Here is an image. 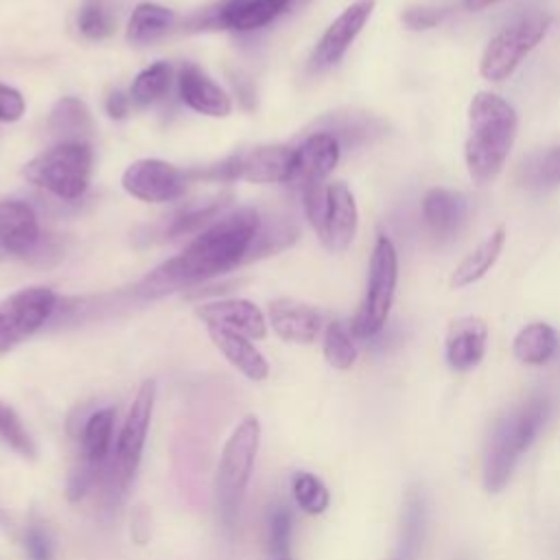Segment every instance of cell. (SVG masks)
<instances>
[{
  "mask_svg": "<svg viewBox=\"0 0 560 560\" xmlns=\"http://www.w3.org/2000/svg\"><path fill=\"white\" fill-rule=\"evenodd\" d=\"M171 79H173V68L168 61L151 63L149 68L138 72L131 83V88H129L131 103H136L138 107L153 105L155 101H160L166 94Z\"/></svg>",
  "mask_w": 560,
  "mask_h": 560,
  "instance_id": "obj_29",
  "label": "cell"
},
{
  "mask_svg": "<svg viewBox=\"0 0 560 560\" xmlns=\"http://www.w3.org/2000/svg\"><path fill=\"white\" fill-rule=\"evenodd\" d=\"M298 238V228L287 221V219H280V221H267V225H258V232L252 241V247L247 252V258L245 260H252L256 256H267V254H273L278 249H284L289 247L293 241Z\"/></svg>",
  "mask_w": 560,
  "mask_h": 560,
  "instance_id": "obj_31",
  "label": "cell"
},
{
  "mask_svg": "<svg viewBox=\"0 0 560 560\" xmlns=\"http://www.w3.org/2000/svg\"><path fill=\"white\" fill-rule=\"evenodd\" d=\"M48 127L59 138V142H85L83 138L92 131V118L83 101L63 96L55 103Z\"/></svg>",
  "mask_w": 560,
  "mask_h": 560,
  "instance_id": "obj_27",
  "label": "cell"
},
{
  "mask_svg": "<svg viewBox=\"0 0 560 560\" xmlns=\"http://www.w3.org/2000/svg\"><path fill=\"white\" fill-rule=\"evenodd\" d=\"M429 521H431L429 497L420 483H411L405 490L400 525H398L394 549L387 560H420L429 538Z\"/></svg>",
  "mask_w": 560,
  "mask_h": 560,
  "instance_id": "obj_13",
  "label": "cell"
},
{
  "mask_svg": "<svg viewBox=\"0 0 560 560\" xmlns=\"http://www.w3.org/2000/svg\"><path fill=\"white\" fill-rule=\"evenodd\" d=\"M280 560H289V558H280Z\"/></svg>",
  "mask_w": 560,
  "mask_h": 560,
  "instance_id": "obj_46",
  "label": "cell"
},
{
  "mask_svg": "<svg viewBox=\"0 0 560 560\" xmlns=\"http://www.w3.org/2000/svg\"><path fill=\"white\" fill-rule=\"evenodd\" d=\"M39 243L35 210L20 199L0 201V247L11 254H28Z\"/></svg>",
  "mask_w": 560,
  "mask_h": 560,
  "instance_id": "obj_21",
  "label": "cell"
},
{
  "mask_svg": "<svg viewBox=\"0 0 560 560\" xmlns=\"http://www.w3.org/2000/svg\"><path fill=\"white\" fill-rule=\"evenodd\" d=\"M558 332L547 322H532L518 330L512 350L514 357L525 365H545L558 352Z\"/></svg>",
  "mask_w": 560,
  "mask_h": 560,
  "instance_id": "obj_25",
  "label": "cell"
},
{
  "mask_svg": "<svg viewBox=\"0 0 560 560\" xmlns=\"http://www.w3.org/2000/svg\"><path fill=\"white\" fill-rule=\"evenodd\" d=\"M282 13H287L284 0H221L212 9H206L197 18L195 26L256 31L271 24Z\"/></svg>",
  "mask_w": 560,
  "mask_h": 560,
  "instance_id": "obj_11",
  "label": "cell"
},
{
  "mask_svg": "<svg viewBox=\"0 0 560 560\" xmlns=\"http://www.w3.org/2000/svg\"><path fill=\"white\" fill-rule=\"evenodd\" d=\"M114 409L103 407L96 409L83 424L81 431V459L90 462L92 466L107 468L112 459V438H114Z\"/></svg>",
  "mask_w": 560,
  "mask_h": 560,
  "instance_id": "obj_24",
  "label": "cell"
},
{
  "mask_svg": "<svg viewBox=\"0 0 560 560\" xmlns=\"http://www.w3.org/2000/svg\"><path fill=\"white\" fill-rule=\"evenodd\" d=\"M153 405H155V381L149 378V381H142V385L138 387L129 405V411L116 438L112 459L103 475L112 499H122L129 483L136 477V470L142 459L151 416H153Z\"/></svg>",
  "mask_w": 560,
  "mask_h": 560,
  "instance_id": "obj_5",
  "label": "cell"
},
{
  "mask_svg": "<svg viewBox=\"0 0 560 560\" xmlns=\"http://www.w3.org/2000/svg\"><path fill=\"white\" fill-rule=\"evenodd\" d=\"M234 177L249 184H284L295 175V149L265 144L232 158Z\"/></svg>",
  "mask_w": 560,
  "mask_h": 560,
  "instance_id": "obj_14",
  "label": "cell"
},
{
  "mask_svg": "<svg viewBox=\"0 0 560 560\" xmlns=\"http://www.w3.org/2000/svg\"><path fill=\"white\" fill-rule=\"evenodd\" d=\"M359 225V212H357V201L350 192V188L343 182L328 184V214H326V228L322 234V243L330 252H343Z\"/></svg>",
  "mask_w": 560,
  "mask_h": 560,
  "instance_id": "obj_19",
  "label": "cell"
},
{
  "mask_svg": "<svg viewBox=\"0 0 560 560\" xmlns=\"http://www.w3.org/2000/svg\"><path fill=\"white\" fill-rule=\"evenodd\" d=\"M175 24V13L168 7L155 2H140L127 22V39L133 44H147L162 37Z\"/></svg>",
  "mask_w": 560,
  "mask_h": 560,
  "instance_id": "obj_28",
  "label": "cell"
},
{
  "mask_svg": "<svg viewBox=\"0 0 560 560\" xmlns=\"http://www.w3.org/2000/svg\"><path fill=\"white\" fill-rule=\"evenodd\" d=\"M448 560H477V556L472 551H468V549H462V551H455Z\"/></svg>",
  "mask_w": 560,
  "mask_h": 560,
  "instance_id": "obj_44",
  "label": "cell"
},
{
  "mask_svg": "<svg viewBox=\"0 0 560 560\" xmlns=\"http://www.w3.org/2000/svg\"><path fill=\"white\" fill-rule=\"evenodd\" d=\"M448 15V7H407L402 13V24L409 31H429L442 24Z\"/></svg>",
  "mask_w": 560,
  "mask_h": 560,
  "instance_id": "obj_38",
  "label": "cell"
},
{
  "mask_svg": "<svg viewBox=\"0 0 560 560\" xmlns=\"http://www.w3.org/2000/svg\"><path fill=\"white\" fill-rule=\"evenodd\" d=\"M302 197H304V212L322 238L326 228V214H328V184L324 182H311L302 184Z\"/></svg>",
  "mask_w": 560,
  "mask_h": 560,
  "instance_id": "obj_36",
  "label": "cell"
},
{
  "mask_svg": "<svg viewBox=\"0 0 560 560\" xmlns=\"http://www.w3.org/2000/svg\"><path fill=\"white\" fill-rule=\"evenodd\" d=\"M291 527L293 514L284 503H273L267 518V536H269V551L280 560L287 558L289 542H291Z\"/></svg>",
  "mask_w": 560,
  "mask_h": 560,
  "instance_id": "obj_35",
  "label": "cell"
},
{
  "mask_svg": "<svg viewBox=\"0 0 560 560\" xmlns=\"http://www.w3.org/2000/svg\"><path fill=\"white\" fill-rule=\"evenodd\" d=\"M553 411V394H549L547 389H538L505 409L492 422L481 459V477L488 492H501L510 483L521 457L538 440Z\"/></svg>",
  "mask_w": 560,
  "mask_h": 560,
  "instance_id": "obj_2",
  "label": "cell"
},
{
  "mask_svg": "<svg viewBox=\"0 0 560 560\" xmlns=\"http://www.w3.org/2000/svg\"><path fill=\"white\" fill-rule=\"evenodd\" d=\"M188 173L171 162L144 158L131 162L122 173V188L147 203H166L184 195Z\"/></svg>",
  "mask_w": 560,
  "mask_h": 560,
  "instance_id": "obj_10",
  "label": "cell"
},
{
  "mask_svg": "<svg viewBox=\"0 0 560 560\" xmlns=\"http://www.w3.org/2000/svg\"><path fill=\"white\" fill-rule=\"evenodd\" d=\"M24 107H26L24 96L15 88L0 83V120L2 122L20 120L24 114Z\"/></svg>",
  "mask_w": 560,
  "mask_h": 560,
  "instance_id": "obj_40",
  "label": "cell"
},
{
  "mask_svg": "<svg viewBox=\"0 0 560 560\" xmlns=\"http://www.w3.org/2000/svg\"><path fill=\"white\" fill-rule=\"evenodd\" d=\"M497 2H501V0H464L466 9H472V11H479V9H486V7H492V4H497Z\"/></svg>",
  "mask_w": 560,
  "mask_h": 560,
  "instance_id": "obj_43",
  "label": "cell"
},
{
  "mask_svg": "<svg viewBox=\"0 0 560 560\" xmlns=\"http://www.w3.org/2000/svg\"><path fill=\"white\" fill-rule=\"evenodd\" d=\"M269 324L280 339L291 343H311L326 328L319 308L293 298L269 302Z\"/></svg>",
  "mask_w": 560,
  "mask_h": 560,
  "instance_id": "obj_16",
  "label": "cell"
},
{
  "mask_svg": "<svg viewBox=\"0 0 560 560\" xmlns=\"http://www.w3.org/2000/svg\"><path fill=\"white\" fill-rule=\"evenodd\" d=\"M258 225L260 217L249 206L217 217L208 228L195 234L182 254L149 271L138 284V295L155 300L234 269L247 258Z\"/></svg>",
  "mask_w": 560,
  "mask_h": 560,
  "instance_id": "obj_1",
  "label": "cell"
},
{
  "mask_svg": "<svg viewBox=\"0 0 560 560\" xmlns=\"http://www.w3.org/2000/svg\"><path fill=\"white\" fill-rule=\"evenodd\" d=\"M341 155L339 140L328 131H317L308 136L295 149V175L300 184L324 182L337 166Z\"/></svg>",
  "mask_w": 560,
  "mask_h": 560,
  "instance_id": "obj_22",
  "label": "cell"
},
{
  "mask_svg": "<svg viewBox=\"0 0 560 560\" xmlns=\"http://www.w3.org/2000/svg\"><path fill=\"white\" fill-rule=\"evenodd\" d=\"M129 103H131V98H129L127 94H122V92H112L109 98H107V114H109L112 118L120 120V118H125V116L129 114Z\"/></svg>",
  "mask_w": 560,
  "mask_h": 560,
  "instance_id": "obj_41",
  "label": "cell"
},
{
  "mask_svg": "<svg viewBox=\"0 0 560 560\" xmlns=\"http://www.w3.org/2000/svg\"><path fill=\"white\" fill-rule=\"evenodd\" d=\"M116 28V18L105 0H88L79 11V31L90 39L109 37Z\"/></svg>",
  "mask_w": 560,
  "mask_h": 560,
  "instance_id": "obj_34",
  "label": "cell"
},
{
  "mask_svg": "<svg viewBox=\"0 0 560 560\" xmlns=\"http://www.w3.org/2000/svg\"><path fill=\"white\" fill-rule=\"evenodd\" d=\"M284 2H287V11H295V9L304 7V4H308L311 0H284Z\"/></svg>",
  "mask_w": 560,
  "mask_h": 560,
  "instance_id": "obj_45",
  "label": "cell"
},
{
  "mask_svg": "<svg viewBox=\"0 0 560 560\" xmlns=\"http://www.w3.org/2000/svg\"><path fill=\"white\" fill-rule=\"evenodd\" d=\"M549 26H551V15L534 13L499 31L483 48V55L479 61L481 77L494 83L508 79L518 68L523 57H527L538 46V42L547 35Z\"/></svg>",
  "mask_w": 560,
  "mask_h": 560,
  "instance_id": "obj_8",
  "label": "cell"
},
{
  "mask_svg": "<svg viewBox=\"0 0 560 560\" xmlns=\"http://www.w3.org/2000/svg\"><path fill=\"white\" fill-rule=\"evenodd\" d=\"M357 346L341 322H328L324 328V357L337 370H348L357 361Z\"/></svg>",
  "mask_w": 560,
  "mask_h": 560,
  "instance_id": "obj_32",
  "label": "cell"
},
{
  "mask_svg": "<svg viewBox=\"0 0 560 560\" xmlns=\"http://www.w3.org/2000/svg\"><path fill=\"white\" fill-rule=\"evenodd\" d=\"M372 9H374L372 0H359V2H352L348 9H343L332 20V24L326 28V33L319 37V42L311 55V68L328 70V68L337 66L343 59V55L348 52L350 44L363 31Z\"/></svg>",
  "mask_w": 560,
  "mask_h": 560,
  "instance_id": "obj_12",
  "label": "cell"
},
{
  "mask_svg": "<svg viewBox=\"0 0 560 560\" xmlns=\"http://www.w3.org/2000/svg\"><path fill=\"white\" fill-rule=\"evenodd\" d=\"M177 88L182 103L197 114L225 118L232 112V98L228 96V92L214 79H210L197 63L182 66Z\"/></svg>",
  "mask_w": 560,
  "mask_h": 560,
  "instance_id": "obj_17",
  "label": "cell"
},
{
  "mask_svg": "<svg viewBox=\"0 0 560 560\" xmlns=\"http://www.w3.org/2000/svg\"><path fill=\"white\" fill-rule=\"evenodd\" d=\"M258 446H260V422L256 416H245L225 440L219 457V466H217V477H214L217 505L225 525L234 523L241 497L254 470Z\"/></svg>",
  "mask_w": 560,
  "mask_h": 560,
  "instance_id": "obj_4",
  "label": "cell"
},
{
  "mask_svg": "<svg viewBox=\"0 0 560 560\" xmlns=\"http://www.w3.org/2000/svg\"><path fill=\"white\" fill-rule=\"evenodd\" d=\"M505 245V228H497L488 238H483L453 271L451 276V287L462 289L468 287L477 280H481L492 265L497 262L499 254L503 252Z\"/></svg>",
  "mask_w": 560,
  "mask_h": 560,
  "instance_id": "obj_26",
  "label": "cell"
},
{
  "mask_svg": "<svg viewBox=\"0 0 560 560\" xmlns=\"http://www.w3.org/2000/svg\"><path fill=\"white\" fill-rule=\"evenodd\" d=\"M57 295L48 287H26L0 302V354L37 332L55 313Z\"/></svg>",
  "mask_w": 560,
  "mask_h": 560,
  "instance_id": "obj_9",
  "label": "cell"
},
{
  "mask_svg": "<svg viewBox=\"0 0 560 560\" xmlns=\"http://www.w3.org/2000/svg\"><path fill=\"white\" fill-rule=\"evenodd\" d=\"M208 335L219 352L249 381H265L269 376V363L249 337L208 326Z\"/></svg>",
  "mask_w": 560,
  "mask_h": 560,
  "instance_id": "obj_23",
  "label": "cell"
},
{
  "mask_svg": "<svg viewBox=\"0 0 560 560\" xmlns=\"http://www.w3.org/2000/svg\"><path fill=\"white\" fill-rule=\"evenodd\" d=\"M466 217V201L462 195L431 188L422 197V219L435 243H446L455 238Z\"/></svg>",
  "mask_w": 560,
  "mask_h": 560,
  "instance_id": "obj_20",
  "label": "cell"
},
{
  "mask_svg": "<svg viewBox=\"0 0 560 560\" xmlns=\"http://www.w3.org/2000/svg\"><path fill=\"white\" fill-rule=\"evenodd\" d=\"M291 492L298 508H302L306 514H322L330 503L328 488L311 472H295L291 479Z\"/></svg>",
  "mask_w": 560,
  "mask_h": 560,
  "instance_id": "obj_33",
  "label": "cell"
},
{
  "mask_svg": "<svg viewBox=\"0 0 560 560\" xmlns=\"http://www.w3.org/2000/svg\"><path fill=\"white\" fill-rule=\"evenodd\" d=\"M549 547H551V556H553V560H560V527L551 534V538H549Z\"/></svg>",
  "mask_w": 560,
  "mask_h": 560,
  "instance_id": "obj_42",
  "label": "cell"
},
{
  "mask_svg": "<svg viewBox=\"0 0 560 560\" xmlns=\"http://www.w3.org/2000/svg\"><path fill=\"white\" fill-rule=\"evenodd\" d=\"M398 282V254L394 243L381 234L374 243L370 271H368V289L365 298L352 319V335L359 339H374L383 332L394 293Z\"/></svg>",
  "mask_w": 560,
  "mask_h": 560,
  "instance_id": "obj_7",
  "label": "cell"
},
{
  "mask_svg": "<svg viewBox=\"0 0 560 560\" xmlns=\"http://www.w3.org/2000/svg\"><path fill=\"white\" fill-rule=\"evenodd\" d=\"M24 549H26L28 560H52V556H55L52 538L46 532V527H42L39 523H33L26 527Z\"/></svg>",
  "mask_w": 560,
  "mask_h": 560,
  "instance_id": "obj_39",
  "label": "cell"
},
{
  "mask_svg": "<svg viewBox=\"0 0 560 560\" xmlns=\"http://www.w3.org/2000/svg\"><path fill=\"white\" fill-rule=\"evenodd\" d=\"M195 315L206 324L223 330L245 335L249 339H262L267 335V319L262 311L243 298H225L203 302L195 308Z\"/></svg>",
  "mask_w": 560,
  "mask_h": 560,
  "instance_id": "obj_15",
  "label": "cell"
},
{
  "mask_svg": "<svg viewBox=\"0 0 560 560\" xmlns=\"http://www.w3.org/2000/svg\"><path fill=\"white\" fill-rule=\"evenodd\" d=\"M22 175L59 199H79L90 186L92 149L88 142H57L26 162Z\"/></svg>",
  "mask_w": 560,
  "mask_h": 560,
  "instance_id": "obj_6",
  "label": "cell"
},
{
  "mask_svg": "<svg viewBox=\"0 0 560 560\" xmlns=\"http://www.w3.org/2000/svg\"><path fill=\"white\" fill-rule=\"evenodd\" d=\"M0 444H4L7 448L15 451L18 455L26 457V459H35L37 457V446L28 433V429L24 427L22 418L18 416V411L0 400Z\"/></svg>",
  "mask_w": 560,
  "mask_h": 560,
  "instance_id": "obj_30",
  "label": "cell"
},
{
  "mask_svg": "<svg viewBox=\"0 0 560 560\" xmlns=\"http://www.w3.org/2000/svg\"><path fill=\"white\" fill-rule=\"evenodd\" d=\"M527 184L536 188H549L560 184V144L540 155L527 166Z\"/></svg>",
  "mask_w": 560,
  "mask_h": 560,
  "instance_id": "obj_37",
  "label": "cell"
},
{
  "mask_svg": "<svg viewBox=\"0 0 560 560\" xmlns=\"http://www.w3.org/2000/svg\"><path fill=\"white\" fill-rule=\"evenodd\" d=\"M518 131L514 107L492 94L477 92L468 105V138L464 158L477 184H490L503 168Z\"/></svg>",
  "mask_w": 560,
  "mask_h": 560,
  "instance_id": "obj_3",
  "label": "cell"
},
{
  "mask_svg": "<svg viewBox=\"0 0 560 560\" xmlns=\"http://www.w3.org/2000/svg\"><path fill=\"white\" fill-rule=\"evenodd\" d=\"M488 343V326L479 317H457L451 322L444 339L446 363L455 372L472 370L481 363Z\"/></svg>",
  "mask_w": 560,
  "mask_h": 560,
  "instance_id": "obj_18",
  "label": "cell"
}]
</instances>
